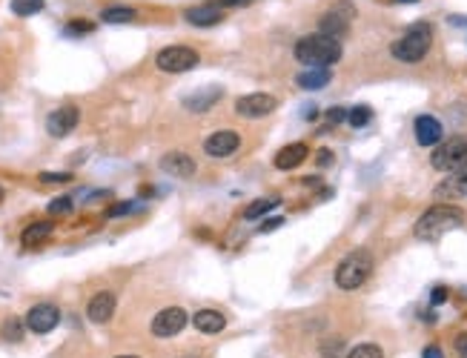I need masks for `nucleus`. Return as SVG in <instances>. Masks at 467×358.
I'll use <instances>...</instances> for the list:
<instances>
[{"instance_id":"f257e3e1","label":"nucleus","mask_w":467,"mask_h":358,"mask_svg":"<svg viewBox=\"0 0 467 358\" xmlns=\"http://www.w3.org/2000/svg\"><path fill=\"white\" fill-rule=\"evenodd\" d=\"M464 218L467 215H464L461 206H456V204H436L428 212H421V218L416 221V227H413V235L418 241H430L433 244V241L444 238L447 233L464 227Z\"/></svg>"},{"instance_id":"f03ea898","label":"nucleus","mask_w":467,"mask_h":358,"mask_svg":"<svg viewBox=\"0 0 467 358\" xmlns=\"http://www.w3.org/2000/svg\"><path fill=\"white\" fill-rule=\"evenodd\" d=\"M292 55H295V61L310 69H330L335 61H342V43H338V37L316 32V35H304L295 40Z\"/></svg>"},{"instance_id":"7ed1b4c3","label":"nucleus","mask_w":467,"mask_h":358,"mask_svg":"<svg viewBox=\"0 0 467 358\" xmlns=\"http://www.w3.org/2000/svg\"><path fill=\"white\" fill-rule=\"evenodd\" d=\"M433 47V26L428 20H416L413 26H407V32L393 43L390 52L396 61L401 63H418L424 61V55Z\"/></svg>"},{"instance_id":"20e7f679","label":"nucleus","mask_w":467,"mask_h":358,"mask_svg":"<svg viewBox=\"0 0 467 358\" xmlns=\"http://www.w3.org/2000/svg\"><path fill=\"white\" fill-rule=\"evenodd\" d=\"M373 252L370 249H353L347 258H342V264L335 266V287L353 292L359 287L367 284L370 273H373Z\"/></svg>"},{"instance_id":"39448f33","label":"nucleus","mask_w":467,"mask_h":358,"mask_svg":"<svg viewBox=\"0 0 467 358\" xmlns=\"http://www.w3.org/2000/svg\"><path fill=\"white\" fill-rule=\"evenodd\" d=\"M430 163H433V169L450 172V175L467 169V135H456V138L439 144L436 152L430 155Z\"/></svg>"},{"instance_id":"423d86ee","label":"nucleus","mask_w":467,"mask_h":358,"mask_svg":"<svg viewBox=\"0 0 467 358\" xmlns=\"http://www.w3.org/2000/svg\"><path fill=\"white\" fill-rule=\"evenodd\" d=\"M201 61V55L189 47H166L155 55V66L161 72H169V75H181V72H189L195 69Z\"/></svg>"},{"instance_id":"0eeeda50","label":"nucleus","mask_w":467,"mask_h":358,"mask_svg":"<svg viewBox=\"0 0 467 358\" xmlns=\"http://www.w3.org/2000/svg\"><path fill=\"white\" fill-rule=\"evenodd\" d=\"M187 309L184 307H163L161 312H155L152 319V335L155 338H175L184 327H187Z\"/></svg>"},{"instance_id":"6e6552de","label":"nucleus","mask_w":467,"mask_h":358,"mask_svg":"<svg viewBox=\"0 0 467 358\" xmlns=\"http://www.w3.org/2000/svg\"><path fill=\"white\" fill-rule=\"evenodd\" d=\"M350 20H353V4L350 0H338L330 12H324V18L318 20V29H321V35L342 37L350 29Z\"/></svg>"},{"instance_id":"1a4fd4ad","label":"nucleus","mask_w":467,"mask_h":358,"mask_svg":"<svg viewBox=\"0 0 467 358\" xmlns=\"http://www.w3.org/2000/svg\"><path fill=\"white\" fill-rule=\"evenodd\" d=\"M58 324H61V309H58L55 304H35V307L26 312V327H29L35 335H46V333H52Z\"/></svg>"},{"instance_id":"9d476101","label":"nucleus","mask_w":467,"mask_h":358,"mask_svg":"<svg viewBox=\"0 0 467 358\" xmlns=\"http://www.w3.org/2000/svg\"><path fill=\"white\" fill-rule=\"evenodd\" d=\"M238 147H241V135L232 129H218L204 141V152L209 158H232L238 152Z\"/></svg>"},{"instance_id":"9b49d317","label":"nucleus","mask_w":467,"mask_h":358,"mask_svg":"<svg viewBox=\"0 0 467 358\" xmlns=\"http://www.w3.org/2000/svg\"><path fill=\"white\" fill-rule=\"evenodd\" d=\"M278 106V101L267 92H252V95H241L235 101V115L238 118H264Z\"/></svg>"},{"instance_id":"f8f14e48","label":"nucleus","mask_w":467,"mask_h":358,"mask_svg":"<svg viewBox=\"0 0 467 358\" xmlns=\"http://www.w3.org/2000/svg\"><path fill=\"white\" fill-rule=\"evenodd\" d=\"M77 121H80V112H77V106L66 104V106L55 109V112L46 118V132H49L52 138H66L69 132L77 126Z\"/></svg>"},{"instance_id":"ddd939ff","label":"nucleus","mask_w":467,"mask_h":358,"mask_svg":"<svg viewBox=\"0 0 467 358\" xmlns=\"http://www.w3.org/2000/svg\"><path fill=\"white\" fill-rule=\"evenodd\" d=\"M221 98H224V89L218 83H209V86H204V89H198V92H192V95L184 98V109L201 115V112H209Z\"/></svg>"},{"instance_id":"4468645a","label":"nucleus","mask_w":467,"mask_h":358,"mask_svg":"<svg viewBox=\"0 0 467 358\" xmlns=\"http://www.w3.org/2000/svg\"><path fill=\"white\" fill-rule=\"evenodd\" d=\"M413 132H416V141L418 147H439L442 144V121H436L433 115H418L416 123H413Z\"/></svg>"},{"instance_id":"2eb2a0df","label":"nucleus","mask_w":467,"mask_h":358,"mask_svg":"<svg viewBox=\"0 0 467 358\" xmlns=\"http://www.w3.org/2000/svg\"><path fill=\"white\" fill-rule=\"evenodd\" d=\"M184 18H187V23L206 29V26H216V23H221V20H224V9L216 4V0H206V4H201V6L187 9V12H184Z\"/></svg>"},{"instance_id":"dca6fc26","label":"nucleus","mask_w":467,"mask_h":358,"mask_svg":"<svg viewBox=\"0 0 467 358\" xmlns=\"http://www.w3.org/2000/svg\"><path fill=\"white\" fill-rule=\"evenodd\" d=\"M115 316V295L112 292H98L87 304V319L92 324H106Z\"/></svg>"},{"instance_id":"f3484780","label":"nucleus","mask_w":467,"mask_h":358,"mask_svg":"<svg viewBox=\"0 0 467 358\" xmlns=\"http://www.w3.org/2000/svg\"><path fill=\"white\" fill-rule=\"evenodd\" d=\"M161 169L175 178H189V175H195V161L187 152H166L161 158Z\"/></svg>"},{"instance_id":"a211bd4d","label":"nucleus","mask_w":467,"mask_h":358,"mask_svg":"<svg viewBox=\"0 0 467 358\" xmlns=\"http://www.w3.org/2000/svg\"><path fill=\"white\" fill-rule=\"evenodd\" d=\"M192 324L204 335H216V333H221L227 327V319H224V312H218V309H198L192 316Z\"/></svg>"},{"instance_id":"6ab92c4d","label":"nucleus","mask_w":467,"mask_h":358,"mask_svg":"<svg viewBox=\"0 0 467 358\" xmlns=\"http://www.w3.org/2000/svg\"><path fill=\"white\" fill-rule=\"evenodd\" d=\"M307 155H310V147H307V144H289V147H284V149L275 155V169L289 172V169H295V166H301V163L307 161Z\"/></svg>"},{"instance_id":"aec40b11","label":"nucleus","mask_w":467,"mask_h":358,"mask_svg":"<svg viewBox=\"0 0 467 358\" xmlns=\"http://www.w3.org/2000/svg\"><path fill=\"white\" fill-rule=\"evenodd\" d=\"M436 198H467V169L447 175L436 187Z\"/></svg>"},{"instance_id":"412c9836","label":"nucleus","mask_w":467,"mask_h":358,"mask_svg":"<svg viewBox=\"0 0 467 358\" xmlns=\"http://www.w3.org/2000/svg\"><path fill=\"white\" fill-rule=\"evenodd\" d=\"M330 80H332L330 69H307V72H301L299 78H295V83H299L304 92H316V89H324Z\"/></svg>"},{"instance_id":"4be33fe9","label":"nucleus","mask_w":467,"mask_h":358,"mask_svg":"<svg viewBox=\"0 0 467 358\" xmlns=\"http://www.w3.org/2000/svg\"><path fill=\"white\" fill-rule=\"evenodd\" d=\"M52 230H55L52 221H37V223H32V227L23 230L20 244H23V247H35V244H40V241H46V238L52 235Z\"/></svg>"},{"instance_id":"5701e85b","label":"nucleus","mask_w":467,"mask_h":358,"mask_svg":"<svg viewBox=\"0 0 467 358\" xmlns=\"http://www.w3.org/2000/svg\"><path fill=\"white\" fill-rule=\"evenodd\" d=\"M278 204H281V198H275V195H270V198H259V201H252V204L244 209V218H247V221L264 218V215H267V212H273Z\"/></svg>"},{"instance_id":"b1692460","label":"nucleus","mask_w":467,"mask_h":358,"mask_svg":"<svg viewBox=\"0 0 467 358\" xmlns=\"http://www.w3.org/2000/svg\"><path fill=\"white\" fill-rule=\"evenodd\" d=\"M135 15L138 12L132 6H109L101 12V20L104 23H130V20H135Z\"/></svg>"},{"instance_id":"393cba45","label":"nucleus","mask_w":467,"mask_h":358,"mask_svg":"<svg viewBox=\"0 0 467 358\" xmlns=\"http://www.w3.org/2000/svg\"><path fill=\"white\" fill-rule=\"evenodd\" d=\"M44 6H46L44 0H12V12H15L18 18H32V15H37Z\"/></svg>"},{"instance_id":"a878e982","label":"nucleus","mask_w":467,"mask_h":358,"mask_svg":"<svg viewBox=\"0 0 467 358\" xmlns=\"http://www.w3.org/2000/svg\"><path fill=\"white\" fill-rule=\"evenodd\" d=\"M0 335L6 341H20L23 338V321L20 319H6L4 327H0Z\"/></svg>"},{"instance_id":"bb28decb","label":"nucleus","mask_w":467,"mask_h":358,"mask_svg":"<svg viewBox=\"0 0 467 358\" xmlns=\"http://www.w3.org/2000/svg\"><path fill=\"white\" fill-rule=\"evenodd\" d=\"M347 358H385V352H381L378 344H359L347 352Z\"/></svg>"},{"instance_id":"cd10ccee","label":"nucleus","mask_w":467,"mask_h":358,"mask_svg":"<svg viewBox=\"0 0 467 358\" xmlns=\"http://www.w3.org/2000/svg\"><path fill=\"white\" fill-rule=\"evenodd\" d=\"M370 118H373L370 106H353V109H350V115H347V121H350V126H353V129L367 126V123H370Z\"/></svg>"},{"instance_id":"c85d7f7f","label":"nucleus","mask_w":467,"mask_h":358,"mask_svg":"<svg viewBox=\"0 0 467 358\" xmlns=\"http://www.w3.org/2000/svg\"><path fill=\"white\" fill-rule=\"evenodd\" d=\"M342 350H344V341H342V338H327V341L321 344V355H324V358H344Z\"/></svg>"},{"instance_id":"c756f323","label":"nucleus","mask_w":467,"mask_h":358,"mask_svg":"<svg viewBox=\"0 0 467 358\" xmlns=\"http://www.w3.org/2000/svg\"><path fill=\"white\" fill-rule=\"evenodd\" d=\"M72 212V195H61L49 204V215H69Z\"/></svg>"},{"instance_id":"7c9ffc66","label":"nucleus","mask_w":467,"mask_h":358,"mask_svg":"<svg viewBox=\"0 0 467 358\" xmlns=\"http://www.w3.org/2000/svg\"><path fill=\"white\" fill-rule=\"evenodd\" d=\"M72 181L69 172H40V184H66Z\"/></svg>"},{"instance_id":"2f4dec72","label":"nucleus","mask_w":467,"mask_h":358,"mask_svg":"<svg viewBox=\"0 0 467 358\" xmlns=\"http://www.w3.org/2000/svg\"><path fill=\"white\" fill-rule=\"evenodd\" d=\"M87 32H92V23H87V20H75L63 29L66 37H77V35H87Z\"/></svg>"},{"instance_id":"473e14b6","label":"nucleus","mask_w":467,"mask_h":358,"mask_svg":"<svg viewBox=\"0 0 467 358\" xmlns=\"http://www.w3.org/2000/svg\"><path fill=\"white\" fill-rule=\"evenodd\" d=\"M138 209V204H115V206H109L106 209V218H118V215H130V212H135Z\"/></svg>"},{"instance_id":"72a5a7b5","label":"nucleus","mask_w":467,"mask_h":358,"mask_svg":"<svg viewBox=\"0 0 467 358\" xmlns=\"http://www.w3.org/2000/svg\"><path fill=\"white\" fill-rule=\"evenodd\" d=\"M347 109L344 106H332L330 112H327V123H342V121H347Z\"/></svg>"},{"instance_id":"f704fd0d","label":"nucleus","mask_w":467,"mask_h":358,"mask_svg":"<svg viewBox=\"0 0 467 358\" xmlns=\"http://www.w3.org/2000/svg\"><path fill=\"white\" fill-rule=\"evenodd\" d=\"M447 295H450V292H447V287H433V292H430V304H433V307H439V304H444V301H447Z\"/></svg>"},{"instance_id":"c9c22d12","label":"nucleus","mask_w":467,"mask_h":358,"mask_svg":"<svg viewBox=\"0 0 467 358\" xmlns=\"http://www.w3.org/2000/svg\"><path fill=\"white\" fill-rule=\"evenodd\" d=\"M421 358H444V352H442V347H436V344H430V347H424V352H421Z\"/></svg>"},{"instance_id":"e433bc0d","label":"nucleus","mask_w":467,"mask_h":358,"mask_svg":"<svg viewBox=\"0 0 467 358\" xmlns=\"http://www.w3.org/2000/svg\"><path fill=\"white\" fill-rule=\"evenodd\" d=\"M216 4L221 9H232V6H247V4H252V0H216Z\"/></svg>"},{"instance_id":"4c0bfd02","label":"nucleus","mask_w":467,"mask_h":358,"mask_svg":"<svg viewBox=\"0 0 467 358\" xmlns=\"http://www.w3.org/2000/svg\"><path fill=\"white\" fill-rule=\"evenodd\" d=\"M456 352H459V355H467V333L456 335Z\"/></svg>"},{"instance_id":"58836bf2","label":"nucleus","mask_w":467,"mask_h":358,"mask_svg":"<svg viewBox=\"0 0 467 358\" xmlns=\"http://www.w3.org/2000/svg\"><path fill=\"white\" fill-rule=\"evenodd\" d=\"M284 223V218H270L267 223H261V233H270V230H275V227H281Z\"/></svg>"},{"instance_id":"ea45409f","label":"nucleus","mask_w":467,"mask_h":358,"mask_svg":"<svg viewBox=\"0 0 467 358\" xmlns=\"http://www.w3.org/2000/svg\"><path fill=\"white\" fill-rule=\"evenodd\" d=\"M327 163H332V155H330V149H321L318 152V166H327Z\"/></svg>"},{"instance_id":"a19ab883","label":"nucleus","mask_w":467,"mask_h":358,"mask_svg":"<svg viewBox=\"0 0 467 358\" xmlns=\"http://www.w3.org/2000/svg\"><path fill=\"white\" fill-rule=\"evenodd\" d=\"M399 4H418V0H399Z\"/></svg>"},{"instance_id":"79ce46f5","label":"nucleus","mask_w":467,"mask_h":358,"mask_svg":"<svg viewBox=\"0 0 467 358\" xmlns=\"http://www.w3.org/2000/svg\"><path fill=\"white\" fill-rule=\"evenodd\" d=\"M115 358H138V355H115Z\"/></svg>"},{"instance_id":"37998d69","label":"nucleus","mask_w":467,"mask_h":358,"mask_svg":"<svg viewBox=\"0 0 467 358\" xmlns=\"http://www.w3.org/2000/svg\"><path fill=\"white\" fill-rule=\"evenodd\" d=\"M184 358H198V355H184Z\"/></svg>"},{"instance_id":"c03bdc74","label":"nucleus","mask_w":467,"mask_h":358,"mask_svg":"<svg viewBox=\"0 0 467 358\" xmlns=\"http://www.w3.org/2000/svg\"><path fill=\"white\" fill-rule=\"evenodd\" d=\"M0 198H4V192H0Z\"/></svg>"}]
</instances>
